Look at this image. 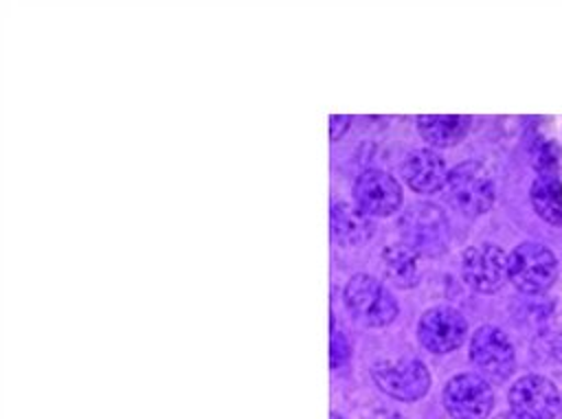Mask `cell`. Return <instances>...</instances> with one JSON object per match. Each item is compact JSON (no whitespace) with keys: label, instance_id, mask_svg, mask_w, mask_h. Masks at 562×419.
<instances>
[{"label":"cell","instance_id":"cell-6","mask_svg":"<svg viewBox=\"0 0 562 419\" xmlns=\"http://www.w3.org/2000/svg\"><path fill=\"white\" fill-rule=\"evenodd\" d=\"M443 404L454 419H485L492 410L494 395L481 375L459 373L446 384Z\"/></svg>","mask_w":562,"mask_h":419},{"label":"cell","instance_id":"cell-19","mask_svg":"<svg viewBox=\"0 0 562 419\" xmlns=\"http://www.w3.org/2000/svg\"><path fill=\"white\" fill-rule=\"evenodd\" d=\"M367 419H404V417L393 410H373Z\"/></svg>","mask_w":562,"mask_h":419},{"label":"cell","instance_id":"cell-15","mask_svg":"<svg viewBox=\"0 0 562 419\" xmlns=\"http://www.w3.org/2000/svg\"><path fill=\"white\" fill-rule=\"evenodd\" d=\"M382 268L386 279L402 290H408L419 281L417 254L404 244H393L382 250Z\"/></svg>","mask_w":562,"mask_h":419},{"label":"cell","instance_id":"cell-16","mask_svg":"<svg viewBox=\"0 0 562 419\" xmlns=\"http://www.w3.org/2000/svg\"><path fill=\"white\" fill-rule=\"evenodd\" d=\"M529 197L542 219L562 226V182L555 175H538L531 184Z\"/></svg>","mask_w":562,"mask_h":419},{"label":"cell","instance_id":"cell-3","mask_svg":"<svg viewBox=\"0 0 562 419\" xmlns=\"http://www.w3.org/2000/svg\"><path fill=\"white\" fill-rule=\"evenodd\" d=\"M342 298L351 316L364 327H384L397 316V301L393 294L369 274L351 276Z\"/></svg>","mask_w":562,"mask_h":419},{"label":"cell","instance_id":"cell-4","mask_svg":"<svg viewBox=\"0 0 562 419\" xmlns=\"http://www.w3.org/2000/svg\"><path fill=\"white\" fill-rule=\"evenodd\" d=\"M373 382L391 397L415 401L426 395L430 386V373L417 358H386L378 360L371 369Z\"/></svg>","mask_w":562,"mask_h":419},{"label":"cell","instance_id":"cell-5","mask_svg":"<svg viewBox=\"0 0 562 419\" xmlns=\"http://www.w3.org/2000/svg\"><path fill=\"white\" fill-rule=\"evenodd\" d=\"M558 259L542 244H520L509 254V281L527 294H540L553 285Z\"/></svg>","mask_w":562,"mask_h":419},{"label":"cell","instance_id":"cell-8","mask_svg":"<svg viewBox=\"0 0 562 419\" xmlns=\"http://www.w3.org/2000/svg\"><path fill=\"white\" fill-rule=\"evenodd\" d=\"M470 360L483 375L492 380H505L514 371V347L505 331L492 325H483L470 340Z\"/></svg>","mask_w":562,"mask_h":419},{"label":"cell","instance_id":"cell-7","mask_svg":"<svg viewBox=\"0 0 562 419\" xmlns=\"http://www.w3.org/2000/svg\"><path fill=\"white\" fill-rule=\"evenodd\" d=\"M463 279L476 292H496L509 279V257L492 244H479L463 252Z\"/></svg>","mask_w":562,"mask_h":419},{"label":"cell","instance_id":"cell-21","mask_svg":"<svg viewBox=\"0 0 562 419\" xmlns=\"http://www.w3.org/2000/svg\"><path fill=\"white\" fill-rule=\"evenodd\" d=\"M331 419H342L338 412H331Z\"/></svg>","mask_w":562,"mask_h":419},{"label":"cell","instance_id":"cell-18","mask_svg":"<svg viewBox=\"0 0 562 419\" xmlns=\"http://www.w3.org/2000/svg\"><path fill=\"white\" fill-rule=\"evenodd\" d=\"M349 123H351L349 116H331V118H329V134H331V138H334V140L340 138L342 132L349 127Z\"/></svg>","mask_w":562,"mask_h":419},{"label":"cell","instance_id":"cell-20","mask_svg":"<svg viewBox=\"0 0 562 419\" xmlns=\"http://www.w3.org/2000/svg\"><path fill=\"white\" fill-rule=\"evenodd\" d=\"M496 419H525V417H520V415H516V412H505V415H498Z\"/></svg>","mask_w":562,"mask_h":419},{"label":"cell","instance_id":"cell-2","mask_svg":"<svg viewBox=\"0 0 562 419\" xmlns=\"http://www.w3.org/2000/svg\"><path fill=\"white\" fill-rule=\"evenodd\" d=\"M446 200L459 213L476 217L490 211L494 202V182L481 162L468 160L448 171Z\"/></svg>","mask_w":562,"mask_h":419},{"label":"cell","instance_id":"cell-12","mask_svg":"<svg viewBox=\"0 0 562 419\" xmlns=\"http://www.w3.org/2000/svg\"><path fill=\"white\" fill-rule=\"evenodd\" d=\"M406 184L417 193H435L446 186L448 171L432 149H413L402 162Z\"/></svg>","mask_w":562,"mask_h":419},{"label":"cell","instance_id":"cell-9","mask_svg":"<svg viewBox=\"0 0 562 419\" xmlns=\"http://www.w3.org/2000/svg\"><path fill=\"white\" fill-rule=\"evenodd\" d=\"M512 412L525 419H555L560 412V393L542 375H522L509 388Z\"/></svg>","mask_w":562,"mask_h":419},{"label":"cell","instance_id":"cell-14","mask_svg":"<svg viewBox=\"0 0 562 419\" xmlns=\"http://www.w3.org/2000/svg\"><path fill=\"white\" fill-rule=\"evenodd\" d=\"M422 138L435 147L457 145L470 129V116L461 114H424L417 118Z\"/></svg>","mask_w":562,"mask_h":419},{"label":"cell","instance_id":"cell-11","mask_svg":"<svg viewBox=\"0 0 562 419\" xmlns=\"http://www.w3.org/2000/svg\"><path fill=\"white\" fill-rule=\"evenodd\" d=\"M353 197L358 208L367 215L386 217L395 213L402 204L400 182L382 169H364L353 184Z\"/></svg>","mask_w":562,"mask_h":419},{"label":"cell","instance_id":"cell-17","mask_svg":"<svg viewBox=\"0 0 562 419\" xmlns=\"http://www.w3.org/2000/svg\"><path fill=\"white\" fill-rule=\"evenodd\" d=\"M349 355V347L345 336L336 329L334 318H331V366H340Z\"/></svg>","mask_w":562,"mask_h":419},{"label":"cell","instance_id":"cell-13","mask_svg":"<svg viewBox=\"0 0 562 419\" xmlns=\"http://www.w3.org/2000/svg\"><path fill=\"white\" fill-rule=\"evenodd\" d=\"M373 222L369 215L347 202L331 206V235L340 246H362L373 237Z\"/></svg>","mask_w":562,"mask_h":419},{"label":"cell","instance_id":"cell-1","mask_svg":"<svg viewBox=\"0 0 562 419\" xmlns=\"http://www.w3.org/2000/svg\"><path fill=\"white\" fill-rule=\"evenodd\" d=\"M397 230L404 239V246L424 257H437L446 252L450 241L448 219L443 211L430 202L408 206L397 222Z\"/></svg>","mask_w":562,"mask_h":419},{"label":"cell","instance_id":"cell-10","mask_svg":"<svg viewBox=\"0 0 562 419\" xmlns=\"http://www.w3.org/2000/svg\"><path fill=\"white\" fill-rule=\"evenodd\" d=\"M468 322L452 307H430L417 325L419 342L432 353H450L465 340Z\"/></svg>","mask_w":562,"mask_h":419}]
</instances>
